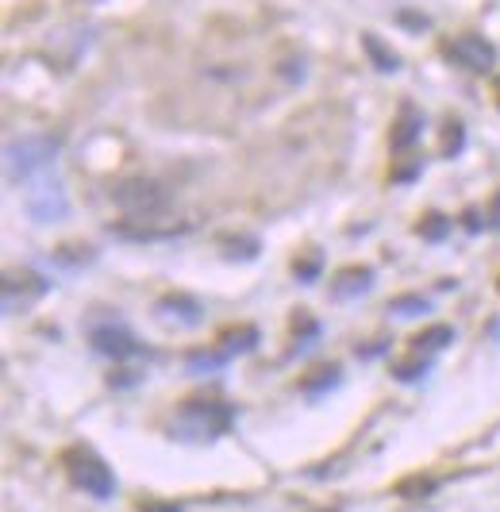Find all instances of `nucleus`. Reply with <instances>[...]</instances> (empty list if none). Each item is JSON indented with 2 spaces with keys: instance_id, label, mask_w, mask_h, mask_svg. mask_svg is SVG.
I'll use <instances>...</instances> for the list:
<instances>
[{
  "instance_id": "obj_1",
  "label": "nucleus",
  "mask_w": 500,
  "mask_h": 512,
  "mask_svg": "<svg viewBox=\"0 0 500 512\" xmlns=\"http://www.w3.org/2000/svg\"><path fill=\"white\" fill-rule=\"evenodd\" d=\"M235 424V409L220 401V397H189L177 409L170 436L181 443H212V439L227 436V428Z\"/></svg>"
},
{
  "instance_id": "obj_2",
  "label": "nucleus",
  "mask_w": 500,
  "mask_h": 512,
  "mask_svg": "<svg viewBox=\"0 0 500 512\" xmlns=\"http://www.w3.org/2000/svg\"><path fill=\"white\" fill-rule=\"evenodd\" d=\"M62 470H66V478H70V486L81 489V493H89V497H97V501H108V497H116V474H112V466L100 459L93 447H66L62 451Z\"/></svg>"
},
{
  "instance_id": "obj_3",
  "label": "nucleus",
  "mask_w": 500,
  "mask_h": 512,
  "mask_svg": "<svg viewBox=\"0 0 500 512\" xmlns=\"http://www.w3.org/2000/svg\"><path fill=\"white\" fill-rule=\"evenodd\" d=\"M58 154V143L50 135H27L20 143H8V154H4V170H8V181H27L31 174H43Z\"/></svg>"
},
{
  "instance_id": "obj_4",
  "label": "nucleus",
  "mask_w": 500,
  "mask_h": 512,
  "mask_svg": "<svg viewBox=\"0 0 500 512\" xmlns=\"http://www.w3.org/2000/svg\"><path fill=\"white\" fill-rule=\"evenodd\" d=\"M112 201L124 208L131 220H158V216L166 212V205H170L166 189H162L158 181H150V178L120 181V185L112 189Z\"/></svg>"
},
{
  "instance_id": "obj_5",
  "label": "nucleus",
  "mask_w": 500,
  "mask_h": 512,
  "mask_svg": "<svg viewBox=\"0 0 500 512\" xmlns=\"http://www.w3.org/2000/svg\"><path fill=\"white\" fill-rule=\"evenodd\" d=\"M443 54L454 58L462 70H474V74H489L497 66V47L485 35H477V31H462V35L447 39Z\"/></svg>"
},
{
  "instance_id": "obj_6",
  "label": "nucleus",
  "mask_w": 500,
  "mask_h": 512,
  "mask_svg": "<svg viewBox=\"0 0 500 512\" xmlns=\"http://www.w3.org/2000/svg\"><path fill=\"white\" fill-rule=\"evenodd\" d=\"M50 285L47 278H39L35 270H8L4 274V312H24L31 308Z\"/></svg>"
},
{
  "instance_id": "obj_7",
  "label": "nucleus",
  "mask_w": 500,
  "mask_h": 512,
  "mask_svg": "<svg viewBox=\"0 0 500 512\" xmlns=\"http://www.w3.org/2000/svg\"><path fill=\"white\" fill-rule=\"evenodd\" d=\"M89 343H93V351H100V355H108V359H116V362L135 359V355L143 351V343L127 332L120 320H112V324H97V328L89 332Z\"/></svg>"
},
{
  "instance_id": "obj_8",
  "label": "nucleus",
  "mask_w": 500,
  "mask_h": 512,
  "mask_svg": "<svg viewBox=\"0 0 500 512\" xmlns=\"http://www.w3.org/2000/svg\"><path fill=\"white\" fill-rule=\"evenodd\" d=\"M27 212L39 220V224H50V220H62L66 216V189L54 178H39V185H31L27 193Z\"/></svg>"
},
{
  "instance_id": "obj_9",
  "label": "nucleus",
  "mask_w": 500,
  "mask_h": 512,
  "mask_svg": "<svg viewBox=\"0 0 500 512\" xmlns=\"http://www.w3.org/2000/svg\"><path fill=\"white\" fill-rule=\"evenodd\" d=\"M154 316H158L162 324H170V328H197L200 320H204V305H200L197 297L174 293V297H162V301L154 305Z\"/></svg>"
},
{
  "instance_id": "obj_10",
  "label": "nucleus",
  "mask_w": 500,
  "mask_h": 512,
  "mask_svg": "<svg viewBox=\"0 0 500 512\" xmlns=\"http://www.w3.org/2000/svg\"><path fill=\"white\" fill-rule=\"evenodd\" d=\"M374 282L377 278L370 266H347V270H339L331 278V297L335 301H358V297H366L374 289Z\"/></svg>"
},
{
  "instance_id": "obj_11",
  "label": "nucleus",
  "mask_w": 500,
  "mask_h": 512,
  "mask_svg": "<svg viewBox=\"0 0 500 512\" xmlns=\"http://www.w3.org/2000/svg\"><path fill=\"white\" fill-rule=\"evenodd\" d=\"M420 131H424V112H420L416 104H400L397 120H393V128H389V147H393V151H408V147L420 139Z\"/></svg>"
},
{
  "instance_id": "obj_12",
  "label": "nucleus",
  "mask_w": 500,
  "mask_h": 512,
  "mask_svg": "<svg viewBox=\"0 0 500 512\" xmlns=\"http://www.w3.org/2000/svg\"><path fill=\"white\" fill-rule=\"evenodd\" d=\"M454 343V328L450 324H431L427 332H420L412 339V355H424V359H435L439 351H447Z\"/></svg>"
},
{
  "instance_id": "obj_13",
  "label": "nucleus",
  "mask_w": 500,
  "mask_h": 512,
  "mask_svg": "<svg viewBox=\"0 0 500 512\" xmlns=\"http://www.w3.org/2000/svg\"><path fill=\"white\" fill-rule=\"evenodd\" d=\"M258 347V328L254 324H243V328H231V332L220 335V351H224L227 359L231 355H247Z\"/></svg>"
},
{
  "instance_id": "obj_14",
  "label": "nucleus",
  "mask_w": 500,
  "mask_h": 512,
  "mask_svg": "<svg viewBox=\"0 0 500 512\" xmlns=\"http://www.w3.org/2000/svg\"><path fill=\"white\" fill-rule=\"evenodd\" d=\"M362 47H366V54L374 58V66L381 70V74H397L400 70V58H397V51H389L377 35H362Z\"/></svg>"
},
{
  "instance_id": "obj_15",
  "label": "nucleus",
  "mask_w": 500,
  "mask_h": 512,
  "mask_svg": "<svg viewBox=\"0 0 500 512\" xmlns=\"http://www.w3.org/2000/svg\"><path fill=\"white\" fill-rule=\"evenodd\" d=\"M424 312H431V301L420 293H404V297L389 301V316H397V320H412V316H424Z\"/></svg>"
},
{
  "instance_id": "obj_16",
  "label": "nucleus",
  "mask_w": 500,
  "mask_h": 512,
  "mask_svg": "<svg viewBox=\"0 0 500 512\" xmlns=\"http://www.w3.org/2000/svg\"><path fill=\"white\" fill-rule=\"evenodd\" d=\"M331 385H339V366H316V374H308V378L300 382V389L316 397V393H324Z\"/></svg>"
},
{
  "instance_id": "obj_17",
  "label": "nucleus",
  "mask_w": 500,
  "mask_h": 512,
  "mask_svg": "<svg viewBox=\"0 0 500 512\" xmlns=\"http://www.w3.org/2000/svg\"><path fill=\"white\" fill-rule=\"evenodd\" d=\"M466 147V128H462V120H447V128H443V158H458Z\"/></svg>"
},
{
  "instance_id": "obj_18",
  "label": "nucleus",
  "mask_w": 500,
  "mask_h": 512,
  "mask_svg": "<svg viewBox=\"0 0 500 512\" xmlns=\"http://www.w3.org/2000/svg\"><path fill=\"white\" fill-rule=\"evenodd\" d=\"M224 362V351H197V355H189V374H216Z\"/></svg>"
},
{
  "instance_id": "obj_19",
  "label": "nucleus",
  "mask_w": 500,
  "mask_h": 512,
  "mask_svg": "<svg viewBox=\"0 0 500 512\" xmlns=\"http://www.w3.org/2000/svg\"><path fill=\"white\" fill-rule=\"evenodd\" d=\"M416 231H420V239H431V243H439V239H443V235L450 231V216H443V212H427Z\"/></svg>"
},
{
  "instance_id": "obj_20",
  "label": "nucleus",
  "mask_w": 500,
  "mask_h": 512,
  "mask_svg": "<svg viewBox=\"0 0 500 512\" xmlns=\"http://www.w3.org/2000/svg\"><path fill=\"white\" fill-rule=\"evenodd\" d=\"M258 255V239L254 235H239V239H224V258H239V262H247V258Z\"/></svg>"
},
{
  "instance_id": "obj_21",
  "label": "nucleus",
  "mask_w": 500,
  "mask_h": 512,
  "mask_svg": "<svg viewBox=\"0 0 500 512\" xmlns=\"http://www.w3.org/2000/svg\"><path fill=\"white\" fill-rule=\"evenodd\" d=\"M427 366H431V359L416 355L412 362H397V366H393V378H397V382H416V378L427 374Z\"/></svg>"
},
{
  "instance_id": "obj_22",
  "label": "nucleus",
  "mask_w": 500,
  "mask_h": 512,
  "mask_svg": "<svg viewBox=\"0 0 500 512\" xmlns=\"http://www.w3.org/2000/svg\"><path fill=\"white\" fill-rule=\"evenodd\" d=\"M435 489V482L431 478H416V482H400L397 493H404V497H427Z\"/></svg>"
},
{
  "instance_id": "obj_23",
  "label": "nucleus",
  "mask_w": 500,
  "mask_h": 512,
  "mask_svg": "<svg viewBox=\"0 0 500 512\" xmlns=\"http://www.w3.org/2000/svg\"><path fill=\"white\" fill-rule=\"evenodd\" d=\"M293 270H297V278H300V282H304V285H308V282H316V274H320V255L304 258V262H297Z\"/></svg>"
},
{
  "instance_id": "obj_24",
  "label": "nucleus",
  "mask_w": 500,
  "mask_h": 512,
  "mask_svg": "<svg viewBox=\"0 0 500 512\" xmlns=\"http://www.w3.org/2000/svg\"><path fill=\"white\" fill-rule=\"evenodd\" d=\"M481 228V220H477V212H466V231H477Z\"/></svg>"
},
{
  "instance_id": "obj_25",
  "label": "nucleus",
  "mask_w": 500,
  "mask_h": 512,
  "mask_svg": "<svg viewBox=\"0 0 500 512\" xmlns=\"http://www.w3.org/2000/svg\"><path fill=\"white\" fill-rule=\"evenodd\" d=\"M147 512H181V509H174V505H147Z\"/></svg>"
},
{
  "instance_id": "obj_26",
  "label": "nucleus",
  "mask_w": 500,
  "mask_h": 512,
  "mask_svg": "<svg viewBox=\"0 0 500 512\" xmlns=\"http://www.w3.org/2000/svg\"><path fill=\"white\" fill-rule=\"evenodd\" d=\"M493 224H500V193H497V201H493Z\"/></svg>"
},
{
  "instance_id": "obj_27",
  "label": "nucleus",
  "mask_w": 500,
  "mask_h": 512,
  "mask_svg": "<svg viewBox=\"0 0 500 512\" xmlns=\"http://www.w3.org/2000/svg\"><path fill=\"white\" fill-rule=\"evenodd\" d=\"M497 104H500V77H497Z\"/></svg>"
}]
</instances>
